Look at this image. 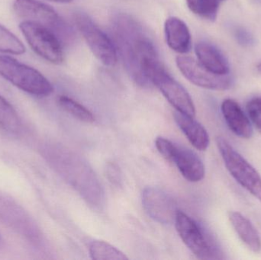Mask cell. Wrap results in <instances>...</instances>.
I'll return each mask as SVG.
<instances>
[{
    "label": "cell",
    "instance_id": "cell-1",
    "mask_svg": "<svg viewBox=\"0 0 261 260\" xmlns=\"http://www.w3.org/2000/svg\"><path fill=\"white\" fill-rule=\"evenodd\" d=\"M116 48L132 79L138 85L147 87L150 82L143 71V64L150 58L159 57L154 44L142 26L126 14H119L113 20Z\"/></svg>",
    "mask_w": 261,
    "mask_h": 260
},
{
    "label": "cell",
    "instance_id": "cell-2",
    "mask_svg": "<svg viewBox=\"0 0 261 260\" xmlns=\"http://www.w3.org/2000/svg\"><path fill=\"white\" fill-rule=\"evenodd\" d=\"M143 71L150 83L161 92L176 111L195 117L196 108L191 96L179 82L167 73L159 57L146 60L143 64Z\"/></svg>",
    "mask_w": 261,
    "mask_h": 260
},
{
    "label": "cell",
    "instance_id": "cell-3",
    "mask_svg": "<svg viewBox=\"0 0 261 260\" xmlns=\"http://www.w3.org/2000/svg\"><path fill=\"white\" fill-rule=\"evenodd\" d=\"M0 76L33 96L44 97L54 92L53 85L42 73L12 56L0 55Z\"/></svg>",
    "mask_w": 261,
    "mask_h": 260
},
{
    "label": "cell",
    "instance_id": "cell-4",
    "mask_svg": "<svg viewBox=\"0 0 261 260\" xmlns=\"http://www.w3.org/2000/svg\"><path fill=\"white\" fill-rule=\"evenodd\" d=\"M13 10L20 18L42 24L53 31L61 41H71L73 31L55 9L38 0H15Z\"/></svg>",
    "mask_w": 261,
    "mask_h": 260
},
{
    "label": "cell",
    "instance_id": "cell-5",
    "mask_svg": "<svg viewBox=\"0 0 261 260\" xmlns=\"http://www.w3.org/2000/svg\"><path fill=\"white\" fill-rule=\"evenodd\" d=\"M216 143L231 177L261 201V177L258 172L223 137H217Z\"/></svg>",
    "mask_w": 261,
    "mask_h": 260
},
{
    "label": "cell",
    "instance_id": "cell-6",
    "mask_svg": "<svg viewBox=\"0 0 261 260\" xmlns=\"http://www.w3.org/2000/svg\"><path fill=\"white\" fill-rule=\"evenodd\" d=\"M74 21L93 54L107 67L118 62V50L111 38L84 12L74 14Z\"/></svg>",
    "mask_w": 261,
    "mask_h": 260
},
{
    "label": "cell",
    "instance_id": "cell-7",
    "mask_svg": "<svg viewBox=\"0 0 261 260\" xmlns=\"http://www.w3.org/2000/svg\"><path fill=\"white\" fill-rule=\"evenodd\" d=\"M19 29L31 48L48 62L61 64L64 61L61 41L48 27L32 21H23Z\"/></svg>",
    "mask_w": 261,
    "mask_h": 260
},
{
    "label": "cell",
    "instance_id": "cell-8",
    "mask_svg": "<svg viewBox=\"0 0 261 260\" xmlns=\"http://www.w3.org/2000/svg\"><path fill=\"white\" fill-rule=\"evenodd\" d=\"M0 221L30 242L37 244L41 233L29 213L10 196L0 192Z\"/></svg>",
    "mask_w": 261,
    "mask_h": 260
},
{
    "label": "cell",
    "instance_id": "cell-9",
    "mask_svg": "<svg viewBox=\"0 0 261 260\" xmlns=\"http://www.w3.org/2000/svg\"><path fill=\"white\" fill-rule=\"evenodd\" d=\"M176 64L182 76L193 85L210 90L224 91L232 85L233 80L228 75L215 74L203 67L194 58L178 56Z\"/></svg>",
    "mask_w": 261,
    "mask_h": 260
},
{
    "label": "cell",
    "instance_id": "cell-10",
    "mask_svg": "<svg viewBox=\"0 0 261 260\" xmlns=\"http://www.w3.org/2000/svg\"><path fill=\"white\" fill-rule=\"evenodd\" d=\"M176 230L185 245L201 259L213 258V250L197 223L187 214L178 211L175 218Z\"/></svg>",
    "mask_w": 261,
    "mask_h": 260
},
{
    "label": "cell",
    "instance_id": "cell-11",
    "mask_svg": "<svg viewBox=\"0 0 261 260\" xmlns=\"http://www.w3.org/2000/svg\"><path fill=\"white\" fill-rule=\"evenodd\" d=\"M142 203L147 213L154 221L163 224L175 221L176 206L171 197L158 188L148 187L142 194Z\"/></svg>",
    "mask_w": 261,
    "mask_h": 260
},
{
    "label": "cell",
    "instance_id": "cell-12",
    "mask_svg": "<svg viewBox=\"0 0 261 260\" xmlns=\"http://www.w3.org/2000/svg\"><path fill=\"white\" fill-rule=\"evenodd\" d=\"M171 163H175L182 177L191 183H197L205 177V166L191 150L176 145Z\"/></svg>",
    "mask_w": 261,
    "mask_h": 260
},
{
    "label": "cell",
    "instance_id": "cell-13",
    "mask_svg": "<svg viewBox=\"0 0 261 260\" xmlns=\"http://www.w3.org/2000/svg\"><path fill=\"white\" fill-rule=\"evenodd\" d=\"M167 45L176 53L184 54L192 47L191 34L185 22L177 17H169L164 23Z\"/></svg>",
    "mask_w": 261,
    "mask_h": 260
},
{
    "label": "cell",
    "instance_id": "cell-14",
    "mask_svg": "<svg viewBox=\"0 0 261 260\" xmlns=\"http://www.w3.org/2000/svg\"><path fill=\"white\" fill-rule=\"evenodd\" d=\"M221 110L227 125L236 135L244 139L251 137L253 128L249 118L236 101L225 99L222 102Z\"/></svg>",
    "mask_w": 261,
    "mask_h": 260
},
{
    "label": "cell",
    "instance_id": "cell-15",
    "mask_svg": "<svg viewBox=\"0 0 261 260\" xmlns=\"http://www.w3.org/2000/svg\"><path fill=\"white\" fill-rule=\"evenodd\" d=\"M195 52L198 61L212 73L221 76L229 73V64L216 46L205 41H200L195 46Z\"/></svg>",
    "mask_w": 261,
    "mask_h": 260
},
{
    "label": "cell",
    "instance_id": "cell-16",
    "mask_svg": "<svg viewBox=\"0 0 261 260\" xmlns=\"http://www.w3.org/2000/svg\"><path fill=\"white\" fill-rule=\"evenodd\" d=\"M175 122L185 134L189 141L199 151H204L210 145V136L205 128L194 117L176 111L173 114Z\"/></svg>",
    "mask_w": 261,
    "mask_h": 260
},
{
    "label": "cell",
    "instance_id": "cell-17",
    "mask_svg": "<svg viewBox=\"0 0 261 260\" xmlns=\"http://www.w3.org/2000/svg\"><path fill=\"white\" fill-rule=\"evenodd\" d=\"M228 218L240 239L252 251L259 252L261 249L260 235L251 221L239 212H231Z\"/></svg>",
    "mask_w": 261,
    "mask_h": 260
},
{
    "label": "cell",
    "instance_id": "cell-18",
    "mask_svg": "<svg viewBox=\"0 0 261 260\" xmlns=\"http://www.w3.org/2000/svg\"><path fill=\"white\" fill-rule=\"evenodd\" d=\"M21 122L14 107L0 95V128L9 134H18Z\"/></svg>",
    "mask_w": 261,
    "mask_h": 260
},
{
    "label": "cell",
    "instance_id": "cell-19",
    "mask_svg": "<svg viewBox=\"0 0 261 260\" xmlns=\"http://www.w3.org/2000/svg\"><path fill=\"white\" fill-rule=\"evenodd\" d=\"M90 254L95 260H125L128 259L125 253L113 247L109 243L102 241L92 242L90 247Z\"/></svg>",
    "mask_w": 261,
    "mask_h": 260
},
{
    "label": "cell",
    "instance_id": "cell-20",
    "mask_svg": "<svg viewBox=\"0 0 261 260\" xmlns=\"http://www.w3.org/2000/svg\"><path fill=\"white\" fill-rule=\"evenodd\" d=\"M189 9L195 15L208 21H216L219 12L218 0H186Z\"/></svg>",
    "mask_w": 261,
    "mask_h": 260
},
{
    "label": "cell",
    "instance_id": "cell-21",
    "mask_svg": "<svg viewBox=\"0 0 261 260\" xmlns=\"http://www.w3.org/2000/svg\"><path fill=\"white\" fill-rule=\"evenodd\" d=\"M58 102L60 106L64 111L71 114L75 119L87 123H92L94 122L95 116L93 115V113L71 98L61 96L58 98Z\"/></svg>",
    "mask_w": 261,
    "mask_h": 260
},
{
    "label": "cell",
    "instance_id": "cell-22",
    "mask_svg": "<svg viewBox=\"0 0 261 260\" xmlns=\"http://www.w3.org/2000/svg\"><path fill=\"white\" fill-rule=\"evenodd\" d=\"M0 52L14 55L23 54L25 52L22 41L2 24H0Z\"/></svg>",
    "mask_w": 261,
    "mask_h": 260
},
{
    "label": "cell",
    "instance_id": "cell-23",
    "mask_svg": "<svg viewBox=\"0 0 261 260\" xmlns=\"http://www.w3.org/2000/svg\"><path fill=\"white\" fill-rule=\"evenodd\" d=\"M247 111L254 126L261 131V98H254L249 101Z\"/></svg>",
    "mask_w": 261,
    "mask_h": 260
},
{
    "label": "cell",
    "instance_id": "cell-24",
    "mask_svg": "<svg viewBox=\"0 0 261 260\" xmlns=\"http://www.w3.org/2000/svg\"><path fill=\"white\" fill-rule=\"evenodd\" d=\"M155 145L160 154L169 162H171L173 153L176 149V145L168 139L162 137H158L155 140Z\"/></svg>",
    "mask_w": 261,
    "mask_h": 260
},
{
    "label": "cell",
    "instance_id": "cell-25",
    "mask_svg": "<svg viewBox=\"0 0 261 260\" xmlns=\"http://www.w3.org/2000/svg\"><path fill=\"white\" fill-rule=\"evenodd\" d=\"M107 176L112 184L120 186L122 182V172L119 166L113 163H109L106 169Z\"/></svg>",
    "mask_w": 261,
    "mask_h": 260
},
{
    "label": "cell",
    "instance_id": "cell-26",
    "mask_svg": "<svg viewBox=\"0 0 261 260\" xmlns=\"http://www.w3.org/2000/svg\"><path fill=\"white\" fill-rule=\"evenodd\" d=\"M236 38L242 45L250 46L253 44L252 36L244 29H239L236 32Z\"/></svg>",
    "mask_w": 261,
    "mask_h": 260
},
{
    "label": "cell",
    "instance_id": "cell-27",
    "mask_svg": "<svg viewBox=\"0 0 261 260\" xmlns=\"http://www.w3.org/2000/svg\"><path fill=\"white\" fill-rule=\"evenodd\" d=\"M47 1L54 2V3H70L73 0H47Z\"/></svg>",
    "mask_w": 261,
    "mask_h": 260
},
{
    "label": "cell",
    "instance_id": "cell-28",
    "mask_svg": "<svg viewBox=\"0 0 261 260\" xmlns=\"http://www.w3.org/2000/svg\"><path fill=\"white\" fill-rule=\"evenodd\" d=\"M2 244H3V239H2V236L0 235V247H1Z\"/></svg>",
    "mask_w": 261,
    "mask_h": 260
},
{
    "label": "cell",
    "instance_id": "cell-29",
    "mask_svg": "<svg viewBox=\"0 0 261 260\" xmlns=\"http://www.w3.org/2000/svg\"><path fill=\"white\" fill-rule=\"evenodd\" d=\"M257 69H258L259 71L261 73V64H259L258 67H257Z\"/></svg>",
    "mask_w": 261,
    "mask_h": 260
},
{
    "label": "cell",
    "instance_id": "cell-30",
    "mask_svg": "<svg viewBox=\"0 0 261 260\" xmlns=\"http://www.w3.org/2000/svg\"><path fill=\"white\" fill-rule=\"evenodd\" d=\"M218 1H219V3H220V2L225 1V0H218Z\"/></svg>",
    "mask_w": 261,
    "mask_h": 260
}]
</instances>
